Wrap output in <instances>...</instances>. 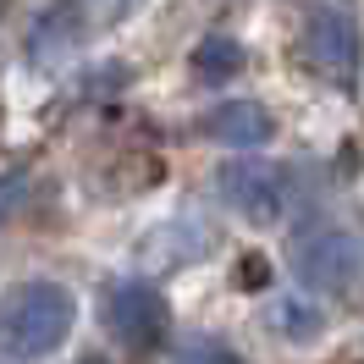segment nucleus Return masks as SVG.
Wrapping results in <instances>:
<instances>
[{
	"label": "nucleus",
	"instance_id": "3",
	"mask_svg": "<svg viewBox=\"0 0 364 364\" xmlns=\"http://www.w3.org/2000/svg\"><path fill=\"white\" fill-rule=\"evenodd\" d=\"M304 61L320 72V77H331V83H353L359 77V61H364V39H359V23L331 6V0H320L309 6V17H304Z\"/></svg>",
	"mask_w": 364,
	"mask_h": 364
},
{
	"label": "nucleus",
	"instance_id": "6",
	"mask_svg": "<svg viewBox=\"0 0 364 364\" xmlns=\"http://www.w3.org/2000/svg\"><path fill=\"white\" fill-rule=\"evenodd\" d=\"M205 133L215 138V144H227V149H259V144H271L276 122L259 100H221V105L205 116Z\"/></svg>",
	"mask_w": 364,
	"mask_h": 364
},
{
	"label": "nucleus",
	"instance_id": "1",
	"mask_svg": "<svg viewBox=\"0 0 364 364\" xmlns=\"http://www.w3.org/2000/svg\"><path fill=\"white\" fill-rule=\"evenodd\" d=\"M77 304L61 282H23L0 304V348L11 359H45L72 337Z\"/></svg>",
	"mask_w": 364,
	"mask_h": 364
},
{
	"label": "nucleus",
	"instance_id": "8",
	"mask_svg": "<svg viewBox=\"0 0 364 364\" xmlns=\"http://www.w3.org/2000/svg\"><path fill=\"white\" fill-rule=\"evenodd\" d=\"M237 67H243V50L232 45V39H205V45H199V55H193V72H199V77H210V83L232 77Z\"/></svg>",
	"mask_w": 364,
	"mask_h": 364
},
{
	"label": "nucleus",
	"instance_id": "4",
	"mask_svg": "<svg viewBox=\"0 0 364 364\" xmlns=\"http://www.w3.org/2000/svg\"><path fill=\"white\" fill-rule=\"evenodd\" d=\"M221 193H227L243 215H259V221H271V215L287 210V177H282L276 166H259V160L227 166V171H221Z\"/></svg>",
	"mask_w": 364,
	"mask_h": 364
},
{
	"label": "nucleus",
	"instance_id": "11",
	"mask_svg": "<svg viewBox=\"0 0 364 364\" xmlns=\"http://www.w3.org/2000/svg\"><path fill=\"white\" fill-rule=\"evenodd\" d=\"M177 364H227V353H221V348H210V342H193V348H182Z\"/></svg>",
	"mask_w": 364,
	"mask_h": 364
},
{
	"label": "nucleus",
	"instance_id": "12",
	"mask_svg": "<svg viewBox=\"0 0 364 364\" xmlns=\"http://www.w3.org/2000/svg\"><path fill=\"white\" fill-rule=\"evenodd\" d=\"M89 364H94V359H89Z\"/></svg>",
	"mask_w": 364,
	"mask_h": 364
},
{
	"label": "nucleus",
	"instance_id": "2",
	"mask_svg": "<svg viewBox=\"0 0 364 364\" xmlns=\"http://www.w3.org/2000/svg\"><path fill=\"white\" fill-rule=\"evenodd\" d=\"M293 276H298V287L315 298L353 293V282H359V243H353V232H342V227L298 232L293 237Z\"/></svg>",
	"mask_w": 364,
	"mask_h": 364
},
{
	"label": "nucleus",
	"instance_id": "7",
	"mask_svg": "<svg viewBox=\"0 0 364 364\" xmlns=\"http://www.w3.org/2000/svg\"><path fill=\"white\" fill-rule=\"evenodd\" d=\"M77 28L83 23H77L72 6H50L45 17L33 23V33H28V61H33V67H55V61L77 45Z\"/></svg>",
	"mask_w": 364,
	"mask_h": 364
},
{
	"label": "nucleus",
	"instance_id": "10",
	"mask_svg": "<svg viewBox=\"0 0 364 364\" xmlns=\"http://www.w3.org/2000/svg\"><path fill=\"white\" fill-rule=\"evenodd\" d=\"M23 188H28V171H23V166L0 171V221H6V215H11L17 205H23Z\"/></svg>",
	"mask_w": 364,
	"mask_h": 364
},
{
	"label": "nucleus",
	"instance_id": "9",
	"mask_svg": "<svg viewBox=\"0 0 364 364\" xmlns=\"http://www.w3.org/2000/svg\"><path fill=\"white\" fill-rule=\"evenodd\" d=\"M271 326H276V331H287V337H315L320 315L309 309V304H298V298H282V304L271 309Z\"/></svg>",
	"mask_w": 364,
	"mask_h": 364
},
{
	"label": "nucleus",
	"instance_id": "5",
	"mask_svg": "<svg viewBox=\"0 0 364 364\" xmlns=\"http://www.w3.org/2000/svg\"><path fill=\"white\" fill-rule=\"evenodd\" d=\"M111 326L122 331V342L144 348V342H155L160 331H166V304H160V293L149 282L127 276V282L111 287Z\"/></svg>",
	"mask_w": 364,
	"mask_h": 364
}]
</instances>
